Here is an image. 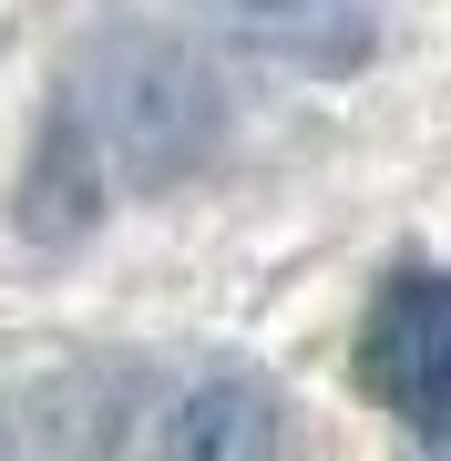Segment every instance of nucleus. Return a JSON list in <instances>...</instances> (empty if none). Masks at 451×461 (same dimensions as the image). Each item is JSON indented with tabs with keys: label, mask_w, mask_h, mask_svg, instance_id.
Listing matches in <instances>:
<instances>
[{
	"label": "nucleus",
	"mask_w": 451,
	"mask_h": 461,
	"mask_svg": "<svg viewBox=\"0 0 451 461\" xmlns=\"http://www.w3.org/2000/svg\"><path fill=\"white\" fill-rule=\"evenodd\" d=\"M103 144H93V123H83V103H51L41 133H32V154H21V236L32 247H83L93 236V215H103Z\"/></svg>",
	"instance_id": "20e7f679"
},
{
	"label": "nucleus",
	"mask_w": 451,
	"mask_h": 461,
	"mask_svg": "<svg viewBox=\"0 0 451 461\" xmlns=\"http://www.w3.org/2000/svg\"><path fill=\"white\" fill-rule=\"evenodd\" d=\"M359 369L390 411L410 420H451V277L410 267V277L380 287L369 308V339H359Z\"/></svg>",
	"instance_id": "f03ea898"
},
{
	"label": "nucleus",
	"mask_w": 451,
	"mask_h": 461,
	"mask_svg": "<svg viewBox=\"0 0 451 461\" xmlns=\"http://www.w3.org/2000/svg\"><path fill=\"white\" fill-rule=\"evenodd\" d=\"M0 461H11V430H0Z\"/></svg>",
	"instance_id": "423d86ee"
},
{
	"label": "nucleus",
	"mask_w": 451,
	"mask_h": 461,
	"mask_svg": "<svg viewBox=\"0 0 451 461\" xmlns=\"http://www.w3.org/2000/svg\"><path fill=\"white\" fill-rule=\"evenodd\" d=\"M72 103H83L103 165H113L123 185H144V195L205 175V154L226 144V93H216V72H205V51L195 41H165V32L93 41Z\"/></svg>",
	"instance_id": "f257e3e1"
},
{
	"label": "nucleus",
	"mask_w": 451,
	"mask_h": 461,
	"mask_svg": "<svg viewBox=\"0 0 451 461\" xmlns=\"http://www.w3.org/2000/svg\"><path fill=\"white\" fill-rule=\"evenodd\" d=\"M226 32L257 51V62H287L308 83H338V72H369L390 11L380 0H226Z\"/></svg>",
	"instance_id": "7ed1b4c3"
},
{
	"label": "nucleus",
	"mask_w": 451,
	"mask_h": 461,
	"mask_svg": "<svg viewBox=\"0 0 451 461\" xmlns=\"http://www.w3.org/2000/svg\"><path fill=\"white\" fill-rule=\"evenodd\" d=\"M165 461H277V390L247 369H216L175 400Z\"/></svg>",
	"instance_id": "39448f33"
}]
</instances>
